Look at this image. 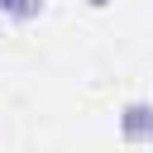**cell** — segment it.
I'll use <instances>...</instances> for the list:
<instances>
[{
	"label": "cell",
	"mask_w": 153,
	"mask_h": 153,
	"mask_svg": "<svg viewBox=\"0 0 153 153\" xmlns=\"http://www.w3.org/2000/svg\"><path fill=\"white\" fill-rule=\"evenodd\" d=\"M86 5H91V10H105V5H110V0H86Z\"/></svg>",
	"instance_id": "obj_3"
},
{
	"label": "cell",
	"mask_w": 153,
	"mask_h": 153,
	"mask_svg": "<svg viewBox=\"0 0 153 153\" xmlns=\"http://www.w3.org/2000/svg\"><path fill=\"white\" fill-rule=\"evenodd\" d=\"M0 14H10V19H38L43 0H0Z\"/></svg>",
	"instance_id": "obj_2"
},
{
	"label": "cell",
	"mask_w": 153,
	"mask_h": 153,
	"mask_svg": "<svg viewBox=\"0 0 153 153\" xmlns=\"http://www.w3.org/2000/svg\"><path fill=\"white\" fill-rule=\"evenodd\" d=\"M120 134H124L129 143H148V139H153V105H148V100H129V105L120 110Z\"/></svg>",
	"instance_id": "obj_1"
}]
</instances>
